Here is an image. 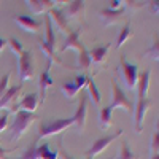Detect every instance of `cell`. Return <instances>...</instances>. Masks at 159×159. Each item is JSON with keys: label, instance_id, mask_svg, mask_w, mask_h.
Listing matches in <instances>:
<instances>
[{"label": "cell", "instance_id": "6da1fadb", "mask_svg": "<svg viewBox=\"0 0 159 159\" xmlns=\"http://www.w3.org/2000/svg\"><path fill=\"white\" fill-rule=\"evenodd\" d=\"M35 119L37 118H35L34 113H27V111H22V110L16 111V118H15V121H13V124H11V140L13 142L19 140Z\"/></svg>", "mask_w": 159, "mask_h": 159}, {"label": "cell", "instance_id": "7a4b0ae2", "mask_svg": "<svg viewBox=\"0 0 159 159\" xmlns=\"http://www.w3.org/2000/svg\"><path fill=\"white\" fill-rule=\"evenodd\" d=\"M72 126H73V118H59V119H54V121H49V123H42L40 129H38V137L45 139V137L56 135Z\"/></svg>", "mask_w": 159, "mask_h": 159}, {"label": "cell", "instance_id": "3957f363", "mask_svg": "<svg viewBox=\"0 0 159 159\" xmlns=\"http://www.w3.org/2000/svg\"><path fill=\"white\" fill-rule=\"evenodd\" d=\"M111 110H116V108H123L126 110L127 113H134V103H132L126 94L123 92V89L118 86V83L115 80H111V103L108 105Z\"/></svg>", "mask_w": 159, "mask_h": 159}, {"label": "cell", "instance_id": "277c9868", "mask_svg": "<svg viewBox=\"0 0 159 159\" xmlns=\"http://www.w3.org/2000/svg\"><path fill=\"white\" fill-rule=\"evenodd\" d=\"M119 69H121V76H123L126 88L134 89L137 86V80H139V67L127 62V59L124 56H121V59H119Z\"/></svg>", "mask_w": 159, "mask_h": 159}, {"label": "cell", "instance_id": "5b68a950", "mask_svg": "<svg viewBox=\"0 0 159 159\" xmlns=\"http://www.w3.org/2000/svg\"><path fill=\"white\" fill-rule=\"evenodd\" d=\"M21 94H22V86L21 84L8 88V91L3 94V97L0 99V110L7 108L10 113L19 111L18 110V99L21 97Z\"/></svg>", "mask_w": 159, "mask_h": 159}, {"label": "cell", "instance_id": "8992f818", "mask_svg": "<svg viewBox=\"0 0 159 159\" xmlns=\"http://www.w3.org/2000/svg\"><path fill=\"white\" fill-rule=\"evenodd\" d=\"M19 61V78L21 81H30L35 76V67H34V56L30 51H24Z\"/></svg>", "mask_w": 159, "mask_h": 159}, {"label": "cell", "instance_id": "52a82bcc", "mask_svg": "<svg viewBox=\"0 0 159 159\" xmlns=\"http://www.w3.org/2000/svg\"><path fill=\"white\" fill-rule=\"evenodd\" d=\"M119 135H123V130L119 129L116 134H113V135H107V137H102V139H99V140H96L94 143H92V147L86 151V156H88V159H91L92 156H97V154H100L105 148L108 147L110 143H113Z\"/></svg>", "mask_w": 159, "mask_h": 159}, {"label": "cell", "instance_id": "ba28073f", "mask_svg": "<svg viewBox=\"0 0 159 159\" xmlns=\"http://www.w3.org/2000/svg\"><path fill=\"white\" fill-rule=\"evenodd\" d=\"M151 107V100L147 97V99H137L135 105H134V115H135V130L137 132H142V127H143V119H145V115L150 110Z\"/></svg>", "mask_w": 159, "mask_h": 159}, {"label": "cell", "instance_id": "9c48e42d", "mask_svg": "<svg viewBox=\"0 0 159 159\" xmlns=\"http://www.w3.org/2000/svg\"><path fill=\"white\" fill-rule=\"evenodd\" d=\"M54 84V80L51 76V64L48 62V67L46 70L40 75V81H38V88H40V92H38V102H45L46 99V91Z\"/></svg>", "mask_w": 159, "mask_h": 159}, {"label": "cell", "instance_id": "30bf717a", "mask_svg": "<svg viewBox=\"0 0 159 159\" xmlns=\"http://www.w3.org/2000/svg\"><path fill=\"white\" fill-rule=\"evenodd\" d=\"M48 18H49V21L51 22H54V25L62 32V34H65V35H69L72 30H70V27H69V24H67V18L64 16V11H61V10H57V8H52V10H49L48 13Z\"/></svg>", "mask_w": 159, "mask_h": 159}, {"label": "cell", "instance_id": "8fae6325", "mask_svg": "<svg viewBox=\"0 0 159 159\" xmlns=\"http://www.w3.org/2000/svg\"><path fill=\"white\" fill-rule=\"evenodd\" d=\"M86 118H88V97L81 96L80 99V105L76 108V113L73 116V124H76L78 130H83L86 126Z\"/></svg>", "mask_w": 159, "mask_h": 159}, {"label": "cell", "instance_id": "7c38bea8", "mask_svg": "<svg viewBox=\"0 0 159 159\" xmlns=\"http://www.w3.org/2000/svg\"><path fill=\"white\" fill-rule=\"evenodd\" d=\"M15 22L19 25V27L25 32H32V34H37L42 27V21H37L30 16H24V15H19V16H15Z\"/></svg>", "mask_w": 159, "mask_h": 159}, {"label": "cell", "instance_id": "4fadbf2b", "mask_svg": "<svg viewBox=\"0 0 159 159\" xmlns=\"http://www.w3.org/2000/svg\"><path fill=\"white\" fill-rule=\"evenodd\" d=\"M84 11H86V5L81 0H75V2H70V5L65 8L64 16L70 18V19H84Z\"/></svg>", "mask_w": 159, "mask_h": 159}, {"label": "cell", "instance_id": "5bb4252c", "mask_svg": "<svg viewBox=\"0 0 159 159\" xmlns=\"http://www.w3.org/2000/svg\"><path fill=\"white\" fill-rule=\"evenodd\" d=\"M150 78H151V70H145L139 73L137 80V99H147L148 89H150Z\"/></svg>", "mask_w": 159, "mask_h": 159}, {"label": "cell", "instance_id": "9a60e30c", "mask_svg": "<svg viewBox=\"0 0 159 159\" xmlns=\"http://www.w3.org/2000/svg\"><path fill=\"white\" fill-rule=\"evenodd\" d=\"M25 3H27L32 13L42 15V13H48L49 10H52L57 2H52V0H27Z\"/></svg>", "mask_w": 159, "mask_h": 159}, {"label": "cell", "instance_id": "2e32d148", "mask_svg": "<svg viewBox=\"0 0 159 159\" xmlns=\"http://www.w3.org/2000/svg\"><path fill=\"white\" fill-rule=\"evenodd\" d=\"M65 49H76L78 52L84 49V45L81 43V40H80V30H72L67 38H65V43L62 45L61 48V52H64Z\"/></svg>", "mask_w": 159, "mask_h": 159}, {"label": "cell", "instance_id": "e0dca14e", "mask_svg": "<svg viewBox=\"0 0 159 159\" xmlns=\"http://www.w3.org/2000/svg\"><path fill=\"white\" fill-rule=\"evenodd\" d=\"M108 51H110V45H105V46H97V48H92L91 51H88L89 59H91V64L102 65L105 61H107Z\"/></svg>", "mask_w": 159, "mask_h": 159}, {"label": "cell", "instance_id": "ac0fdd59", "mask_svg": "<svg viewBox=\"0 0 159 159\" xmlns=\"http://www.w3.org/2000/svg\"><path fill=\"white\" fill-rule=\"evenodd\" d=\"M38 94H29L25 96L21 102H18V110H22V111H27V113H34L37 108H38Z\"/></svg>", "mask_w": 159, "mask_h": 159}, {"label": "cell", "instance_id": "d6986e66", "mask_svg": "<svg viewBox=\"0 0 159 159\" xmlns=\"http://www.w3.org/2000/svg\"><path fill=\"white\" fill-rule=\"evenodd\" d=\"M123 15H124V10H118V11H113V10H108L105 8L100 11V19L105 22V25H111V24H116L118 21L123 19Z\"/></svg>", "mask_w": 159, "mask_h": 159}, {"label": "cell", "instance_id": "ffe728a7", "mask_svg": "<svg viewBox=\"0 0 159 159\" xmlns=\"http://www.w3.org/2000/svg\"><path fill=\"white\" fill-rule=\"evenodd\" d=\"M38 48L42 49V52L48 57V62L52 65V64H56V65H64V62L61 61V57L56 54V51H54V48L52 46H49V45H46L45 42H40L38 43Z\"/></svg>", "mask_w": 159, "mask_h": 159}, {"label": "cell", "instance_id": "44dd1931", "mask_svg": "<svg viewBox=\"0 0 159 159\" xmlns=\"http://www.w3.org/2000/svg\"><path fill=\"white\" fill-rule=\"evenodd\" d=\"M86 88H88V96L91 97L92 103H94V105H100V102H102V96H100V91H99L97 84L94 83V80H92V78L88 80Z\"/></svg>", "mask_w": 159, "mask_h": 159}, {"label": "cell", "instance_id": "7402d4cb", "mask_svg": "<svg viewBox=\"0 0 159 159\" xmlns=\"http://www.w3.org/2000/svg\"><path fill=\"white\" fill-rule=\"evenodd\" d=\"M111 113H113V110L110 107H105V108L100 110V113H99V126H100V129L107 130L111 126Z\"/></svg>", "mask_w": 159, "mask_h": 159}, {"label": "cell", "instance_id": "603a6c76", "mask_svg": "<svg viewBox=\"0 0 159 159\" xmlns=\"http://www.w3.org/2000/svg\"><path fill=\"white\" fill-rule=\"evenodd\" d=\"M134 35V30H132V27H130V24H126L124 27L121 29V32L118 34V38H116V43H115V46L116 48H121L127 40Z\"/></svg>", "mask_w": 159, "mask_h": 159}, {"label": "cell", "instance_id": "cb8c5ba5", "mask_svg": "<svg viewBox=\"0 0 159 159\" xmlns=\"http://www.w3.org/2000/svg\"><path fill=\"white\" fill-rule=\"evenodd\" d=\"M37 157L38 159H57L59 153L52 151L46 143H43L42 147H37Z\"/></svg>", "mask_w": 159, "mask_h": 159}, {"label": "cell", "instance_id": "d4e9b609", "mask_svg": "<svg viewBox=\"0 0 159 159\" xmlns=\"http://www.w3.org/2000/svg\"><path fill=\"white\" fill-rule=\"evenodd\" d=\"M91 67V59L88 54V49L84 48L83 51L78 52V57H76V69L78 70H88Z\"/></svg>", "mask_w": 159, "mask_h": 159}, {"label": "cell", "instance_id": "484cf974", "mask_svg": "<svg viewBox=\"0 0 159 159\" xmlns=\"http://www.w3.org/2000/svg\"><path fill=\"white\" fill-rule=\"evenodd\" d=\"M45 24H46V37H45V40L43 42L46 43V45H49V46H52L54 48L56 46V35H54V27H52V22L49 21V18L46 16V19H45Z\"/></svg>", "mask_w": 159, "mask_h": 159}, {"label": "cell", "instance_id": "4316f807", "mask_svg": "<svg viewBox=\"0 0 159 159\" xmlns=\"http://www.w3.org/2000/svg\"><path fill=\"white\" fill-rule=\"evenodd\" d=\"M62 94L67 97V99H75L76 96H78V89H76V86L73 84V81H67V83H62Z\"/></svg>", "mask_w": 159, "mask_h": 159}, {"label": "cell", "instance_id": "83f0119b", "mask_svg": "<svg viewBox=\"0 0 159 159\" xmlns=\"http://www.w3.org/2000/svg\"><path fill=\"white\" fill-rule=\"evenodd\" d=\"M147 54L153 59V61H159V37H157V34L153 37V43H151V46H150V49L147 51Z\"/></svg>", "mask_w": 159, "mask_h": 159}, {"label": "cell", "instance_id": "f1b7e54d", "mask_svg": "<svg viewBox=\"0 0 159 159\" xmlns=\"http://www.w3.org/2000/svg\"><path fill=\"white\" fill-rule=\"evenodd\" d=\"M8 45H10V48H11V51L16 54V57L19 59L21 56H22V52H24V49H22V45H21V42H18V40L15 38V37H11L8 42H7Z\"/></svg>", "mask_w": 159, "mask_h": 159}, {"label": "cell", "instance_id": "f546056e", "mask_svg": "<svg viewBox=\"0 0 159 159\" xmlns=\"http://www.w3.org/2000/svg\"><path fill=\"white\" fill-rule=\"evenodd\" d=\"M10 78H11V72H7L2 78H0V99L3 97V94L8 91V84H10Z\"/></svg>", "mask_w": 159, "mask_h": 159}, {"label": "cell", "instance_id": "4dcf8cb0", "mask_svg": "<svg viewBox=\"0 0 159 159\" xmlns=\"http://www.w3.org/2000/svg\"><path fill=\"white\" fill-rule=\"evenodd\" d=\"M119 159H137L135 154L130 151V148L127 147V143L121 145V153H119Z\"/></svg>", "mask_w": 159, "mask_h": 159}, {"label": "cell", "instance_id": "1f68e13d", "mask_svg": "<svg viewBox=\"0 0 159 159\" xmlns=\"http://www.w3.org/2000/svg\"><path fill=\"white\" fill-rule=\"evenodd\" d=\"M157 150H159V132L156 130L153 137H151V143H150V151L151 154H157Z\"/></svg>", "mask_w": 159, "mask_h": 159}, {"label": "cell", "instance_id": "d6a6232c", "mask_svg": "<svg viewBox=\"0 0 159 159\" xmlns=\"http://www.w3.org/2000/svg\"><path fill=\"white\" fill-rule=\"evenodd\" d=\"M88 80H89V76H86V75H78V76L75 78L73 84L76 86V89H78V91H81L83 88H86V84H88Z\"/></svg>", "mask_w": 159, "mask_h": 159}, {"label": "cell", "instance_id": "836d02e7", "mask_svg": "<svg viewBox=\"0 0 159 159\" xmlns=\"http://www.w3.org/2000/svg\"><path fill=\"white\" fill-rule=\"evenodd\" d=\"M21 159H38V157H37V145L34 143L32 147H30L27 151H25V153L22 154V157H21Z\"/></svg>", "mask_w": 159, "mask_h": 159}, {"label": "cell", "instance_id": "e575fe53", "mask_svg": "<svg viewBox=\"0 0 159 159\" xmlns=\"http://www.w3.org/2000/svg\"><path fill=\"white\" fill-rule=\"evenodd\" d=\"M124 5L127 7L129 11H135V10H140L143 7V2H124Z\"/></svg>", "mask_w": 159, "mask_h": 159}, {"label": "cell", "instance_id": "d590c367", "mask_svg": "<svg viewBox=\"0 0 159 159\" xmlns=\"http://www.w3.org/2000/svg\"><path fill=\"white\" fill-rule=\"evenodd\" d=\"M124 5V2H121V0H111L110 2V7L108 10H113V11H118V10H121Z\"/></svg>", "mask_w": 159, "mask_h": 159}, {"label": "cell", "instance_id": "8d00e7d4", "mask_svg": "<svg viewBox=\"0 0 159 159\" xmlns=\"http://www.w3.org/2000/svg\"><path fill=\"white\" fill-rule=\"evenodd\" d=\"M8 127V113H3L0 116V132H3Z\"/></svg>", "mask_w": 159, "mask_h": 159}, {"label": "cell", "instance_id": "74e56055", "mask_svg": "<svg viewBox=\"0 0 159 159\" xmlns=\"http://www.w3.org/2000/svg\"><path fill=\"white\" fill-rule=\"evenodd\" d=\"M57 153H59V156H61L62 159H73V157H72V156H70L67 151H64V150H62V145H59V150H57Z\"/></svg>", "mask_w": 159, "mask_h": 159}, {"label": "cell", "instance_id": "f35d334b", "mask_svg": "<svg viewBox=\"0 0 159 159\" xmlns=\"http://www.w3.org/2000/svg\"><path fill=\"white\" fill-rule=\"evenodd\" d=\"M13 150H3V148H0V159H10V157H7V154L8 153H11Z\"/></svg>", "mask_w": 159, "mask_h": 159}, {"label": "cell", "instance_id": "ab89813d", "mask_svg": "<svg viewBox=\"0 0 159 159\" xmlns=\"http://www.w3.org/2000/svg\"><path fill=\"white\" fill-rule=\"evenodd\" d=\"M7 45H8V43H7V40H3L2 37H0V52H2V51L7 48Z\"/></svg>", "mask_w": 159, "mask_h": 159}, {"label": "cell", "instance_id": "60d3db41", "mask_svg": "<svg viewBox=\"0 0 159 159\" xmlns=\"http://www.w3.org/2000/svg\"><path fill=\"white\" fill-rule=\"evenodd\" d=\"M150 159H159V153H157V154H151Z\"/></svg>", "mask_w": 159, "mask_h": 159}]
</instances>
